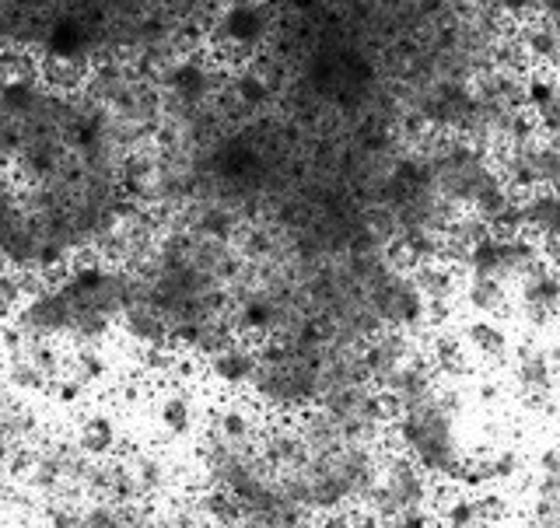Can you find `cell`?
<instances>
[{"instance_id":"cell-4","label":"cell","mask_w":560,"mask_h":528,"mask_svg":"<svg viewBox=\"0 0 560 528\" xmlns=\"http://www.w3.org/2000/svg\"><path fill=\"white\" fill-rule=\"evenodd\" d=\"M508 319L522 326L529 337L560 319V253H547L512 284V312Z\"/></svg>"},{"instance_id":"cell-7","label":"cell","mask_w":560,"mask_h":528,"mask_svg":"<svg viewBox=\"0 0 560 528\" xmlns=\"http://www.w3.org/2000/svg\"><path fill=\"white\" fill-rule=\"evenodd\" d=\"M256 364H259V343L232 337L221 350H214V354L203 361V372L210 382L221 385V389H228L232 396H245L253 385Z\"/></svg>"},{"instance_id":"cell-5","label":"cell","mask_w":560,"mask_h":528,"mask_svg":"<svg viewBox=\"0 0 560 528\" xmlns=\"http://www.w3.org/2000/svg\"><path fill=\"white\" fill-rule=\"evenodd\" d=\"M459 343L466 350V357L472 367H501L512 361L515 354V329L508 326V319H469L459 326Z\"/></svg>"},{"instance_id":"cell-10","label":"cell","mask_w":560,"mask_h":528,"mask_svg":"<svg viewBox=\"0 0 560 528\" xmlns=\"http://www.w3.org/2000/svg\"><path fill=\"white\" fill-rule=\"evenodd\" d=\"M553 424H557V434H560V407H557V413H553ZM560 445V442H557Z\"/></svg>"},{"instance_id":"cell-8","label":"cell","mask_w":560,"mask_h":528,"mask_svg":"<svg viewBox=\"0 0 560 528\" xmlns=\"http://www.w3.org/2000/svg\"><path fill=\"white\" fill-rule=\"evenodd\" d=\"M522 207V235L539 249L560 253V186L536 189L518 200Z\"/></svg>"},{"instance_id":"cell-2","label":"cell","mask_w":560,"mask_h":528,"mask_svg":"<svg viewBox=\"0 0 560 528\" xmlns=\"http://www.w3.org/2000/svg\"><path fill=\"white\" fill-rule=\"evenodd\" d=\"M438 490L442 486H438L428 472H420L407 455L389 448L382 455V466L372 486V497L364 504V515L382 525H396L407 515L431 512L438 501Z\"/></svg>"},{"instance_id":"cell-3","label":"cell","mask_w":560,"mask_h":528,"mask_svg":"<svg viewBox=\"0 0 560 528\" xmlns=\"http://www.w3.org/2000/svg\"><path fill=\"white\" fill-rule=\"evenodd\" d=\"M522 402L539 413H557L560 407V343L542 337H522L512 361L504 364Z\"/></svg>"},{"instance_id":"cell-9","label":"cell","mask_w":560,"mask_h":528,"mask_svg":"<svg viewBox=\"0 0 560 528\" xmlns=\"http://www.w3.org/2000/svg\"><path fill=\"white\" fill-rule=\"evenodd\" d=\"M78 448L95 462H109L116 459V445H119V427H116V416L113 413H88L78 434H74Z\"/></svg>"},{"instance_id":"cell-6","label":"cell","mask_w":560,"mask_h":528,"mask_svg":"<svg viewBox=\"0 0 560 528\" xmlns=\"http://www.w3.org/2000/svg\"><path fill=\"white\" fill-rule=\"evenodd\" d=\"M207 413L200 407V396L189 389L186 382H175V385H165V392L154 399V424L162 427L165 437L172 442H179V437H192L203 431L207 424Z\"/></svg>"},{"instance_id":"cell-1","label":"cell","mask_w":560,"mask_h":528,"mask_svg":"<svg viewBox=\"0 0 560 528\" xmlns=\"http://www.w3.org/2000/svg\"><path fill=\"white\" fill-rule=\"evenodd\" d=\"M389 420V445L393 451L407 455V459L428 472L438 486H455L472 455L466 448L463 434V399L459 385L438 382L420 396L396 402Z\"/></svg>"}]
</instances>
